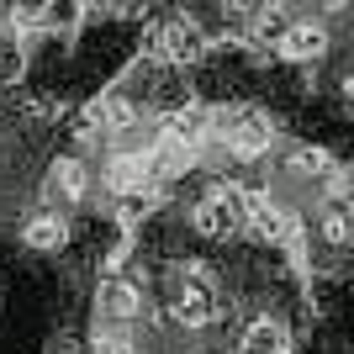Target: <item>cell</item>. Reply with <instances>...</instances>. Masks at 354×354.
Here are the masks:
<instances>
[{"label":"cell","instance_id":"obj_1","mask_svg":"<svg viewBox=\"0 0 354 354\" xmlns=\"http://www.w3.org/2000/svg\"><path fill=\"white\" fill-rule=\"evenodd\" d=\"M217 138L227 148V159L254 164L275 148V122L265 111H217Z\"/></svg>","mask_w":354,"mask_h":354},{"label":"cell","instance_id":"obj_2","mask_svg":"<svg viewBox=\"0 0 354 354\" xmlns=\"http://www.w3.org/2000/svg\"><path fill=\"white\" fill-rule=\"evenodd\" d=\"M185 275H180V291H175V301H169V312H175V323H185V328H201V323H212L217 317V281H212V265H180Z\"/></svg>","mask_w":354,"mask_h":354},{"label":"cell","instance_id":"obj_3","mask_svg":"<svg viewBox=\"0 0 354 354\" xmlns=\"http://www.w3.org/2000/svg\"><path fill=\"white\" fill-rule=\"evenodd\" d=\"M191 227L201 238H233L238 227H243V196L227 191V185L207 191L201 201H196V212H191Z\"/></svg>","mask_w":354,"mask_h":354},{"label":"cell","instance_id":"obj_4","mask_svg":"<svg viewBox=\"0 0 354 354\" xmlns=\"http://www.w3.org/2000/svg\"><path fill=\"white\" fill-rule=\"evenodd\" d=\"M148 53L153 59H164V64H191V59H201L207 53V37H201V27L196 21H164L159 32H148Z\"/></svg>","mask_w":354,"mask_h":354},{"label":"cell","instance_id":"obj_5","mask_svg":"<svg viewBox=\"0 0 354 354\" xmlns=\"http://www.w3.org/2000/svg\"><path fill=\"white\" fill-rule=\"evenodd\" d=\"M95 312H101L106 323H133L138 312H143V291H138L127 275H106L95 286Z\"/></svg>","mask_w":354,"mask_h":354},{"label":"cell","instance_id":"obj_6","mask_svg":"<svg viewBox=\"0 0 354 354\" xmlns=\"http://www.w3.org/2000/svg\"><path fill=\"white\" fill-rule=\"evenodd\" d=\"M328 53V32L317 21H291V32L281 37V59L291 64H317Z\"/></svg>","mask_w":354,"mask_h":354},{"label":"cell","instance_id":"obj_7","mask_svg":"<svg viewBox=\"0 0 354 354\" xmlns=\"http://www.w3.org/2000/svg\"><path fill=\"white\" fill-rule=\"evenodd\" d=\"M286 349H291V333L275 317H254L243 328V344H238V354H286Z\"/></svg>","mask_w":354,"mask_h":354},{"label":"cell","instance_id":"obj_8","mask_svg":"<svg viewBox=\"0 0 354 354\" xmlns=\"http://www.w3.org/2000/svg\"><path fill=\"white\" fill-rule=\"evenodd\" d=\"M21 238H27V249H64V238H69V222H64V212H37V217L21 227Z\"/></svg>","mask_w":354,"mask_h":354},{"label":"cell","instance_id":"obj_9","mask_svg":"<svg viewBox=\"0 0 354 354\" xmlns=\"http://www.w3.org/2000/svg\"><path fill=\"white\" fill-rule=\"evenodd\" d=\"M85 164L80 159H59L53 164V169H48V196H53V201H80V196H85Z\"/></svg>","mask_w":354,"mask_h":354},{"label":"cell","instance_id":"obj_10","mask_svg":"<svg viewBox=\"0 0 354 354\" xmlns=\"http://www.w3.org/2000/svg\"><path fill=\"white\" fill-rule=\"evenodd\" d=\"M317 233H323V243H333V249H349L354 243V207L349 201H333V207L323 212V222H317Z\"/></svg>","mask_w":354,"mask_h":354},{"label":"cell","instance_id":"obj_11","mask_svg":"<svg viewBox=\"0 0 354 354\" xmlns=\"http://www.w3.org/2000/svg\"><path fill=\"white\" fill-rule=\"evenodd\" d=\"M101 127H106V133H127V127H138V106L127 101V95H106V101H101Z\"/></svg>","mask_w":354,"mask_h":354},{"label":"cell","instance_id":"obj_12","mask_svg":"<svg viewBox=\"0 0 354 354\" xmlns=\"http://www.w3.org/2000/svg\"><path fill=\"white\" fill-rule=\"evenodd\" d=\"M249 27H254V37H259V43H270V37L281 43L286 32H291V21H286V11H281V6H259V11L249 16Z\"/></svg>","mask_w":354,"mask_h":354},{"label":"cell","instance_id":"obj_13","mask_svg":"<svg viewBox=\"0 0 354 354\" xmlns=\"http://www.w3.org/2000/svg\"><path fill=\"white\" fill-rule=\"evenodd\" d=\"M95 354H138V344L122 333V328H101L95 333Z\"/></svg>","mask_w":354,"mask_h":354},{"label":"cell","instance_id":"obj_14","mask_svg":"<svg viewBox=\"0 0 354 354\" xmlns=\"http://www.w3.org/2000/svg\"><path fill=\"white\" fill-rule=\"evenodd\" d=\"M344 106L354 111V80H344Z\"/></svg>","mask_w":354,"mask_h":354}]
</instances>
